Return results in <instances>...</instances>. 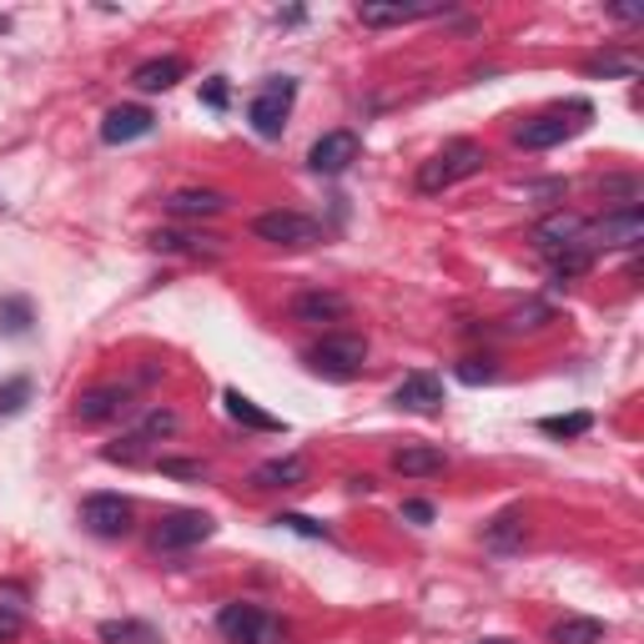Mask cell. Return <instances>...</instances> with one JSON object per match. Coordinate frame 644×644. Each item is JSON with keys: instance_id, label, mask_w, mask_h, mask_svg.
I'll return each mask as SVG.
<instances>
[{"instance_id": "obj_17", "label": "cell", "mask_w": 644, "mask_h": 644, "mask_svg": "<svg viewBox=\"0 0 644 644\" xmlns=\"http://www.w3.org/2000/svg\"><path fill=\"white\" fill-rule=\"evenodd\" d=\"M297 484H307V463L297 453L257 463V474H252V488H297Z\"/></svg>"}, {"instance_id": "obj_14", "label": "cell", "mask_w": 644, "mask_h": 644, "mask_svg": "<svg viewBox=\"0 0 644 644\" xmlns=\"http://www.w3.org/2000/svg\"><path fill=\"white\" fill-rule=\"evenodd\" d=\"M126 388L121 382H106V388H92V393H81L76 398V418L92 428V423H106V418H117L121 408H126Z\"/></svg>"}, {"instance_id": "obj_4", "label": "cell", "mask_w": 644, "mask_h": 644, "mask_svg": "<svg viewBox=\"0 0 644 644\" xmlns=\"http://www.w3.org/2000/svg\"><path fill=\"white\" fill-rule=\"evenodd\" d=\"M217 630L232 644H288V624L267 615L263 605H227L217 615Z\"/></svg>"}, {"instance_id": "obj_5", "label": "cell", "mask_w": 644, "mask_h": 644, "mask_svg": "<svg viewBox=\"0 0 644 644\" xmlns=\"http://www.w3.org/2000/svg\"><path fill=\"white\" fill-rule=\"evenodd\" d=\"M292 96H297V81L292 76H272L263 86V92L247 101V121H252V132L257 136H282V121H288V111H292Z\"/></svg>"}, {"instance_id": "obj_27", "label": "cell", "mask_w": 644, "mask_h": 644, "mask_svg": "<svg viewBox=\"0 0 644 644\" xmlns=\"http://www.w3.org/2000/svg\"><path fill=\"white\" fill-rule=\"evenodd\" d=\"M167 434H177V413L171 408H151L142 418V428H136V438L142 443H151V438H167Z\"/></svg>"}, {"instance_id": "obj_10", "label": "cell", "mask_w": 644, "mask_h": 644, "mask_svg": "<svg viewBox=\"0 0 644 644\" xmlns=\"http://www.w3.org/2000/svg\"><path fill=\"white\" fill-rule=\"evenodd\" d=\"M357 151H363L357 132H328V136H317V142H313L307 167H313L317 177H338V171H348L357 161Z\"/></svg>"}, {"instance_id": "obj_23", "label": "cell", "mask_w": 644, "mask_h": 644, "mask_svg": "<svg viewBox=\"0 0 644 644\" xmlns=\"http://www.w3.org/2000/svg\"><path fill=\"white\" fill-rule=\"evenodd\" d=\"M157 252H186V257H217V238H182V232H157Z\"/></svg>"}, {"instance_id": "obj_30", "label": "cell", "mask_w": 644, "mask_h": 644, "mask_svg": "<svg viewBox=\"0 0 644 644\" xmlns=\"http://www.w3.org/2000/svg\"><path fill=\"white\" fill-rule=\"evenodd\" d=\"M21 594L15 590H5L0 594V640H11V634H21Z\"/></svg>"}, {"instance_id": "obj_29", "label": "cell", "mask_w": 644, "mask_h": 644, "mask_svg": "<svg viewBox=\"0 0 644 644\" xmlns=\"http://www.w3.org/2000/svg\"><path fill=\"white\" fill-rule=\"evenodd\" d=\"M272 524L292 528V534H303V539H328V524H317V519H307V513H277Z\"/></svg>"}, {"instance_id": "obj_3", "label": "cell", "mask_w": 644, "mask_h": 644, "mask_svg": "<svg viewBox=\"0 0 644 644\" xmlns=\"http://www.w3.org/2000/svg\"><path fill=\"white\" fill-rule=\"evenodd\" d=\"M484 171V146L478 142H448L438 157H428L418 167V192H443V186L463 182V177H478Z\"/></svg>"}, {"instance_id": "obj_34", "label": "cell", "mask_w": 644, "mask_h": 644, "mask_svg": "<svg viewBox=\"0 0 644 644\" xmlns=\"http://www.w3.org/2000/svg\"><path fill=\"white\" fill-rule=\"evenodd\" d=\"M403 519H413V524H434V503L408 499V503H403Z\"/></svg>"}, {"instance_id": "obj_9", "label": "cell", "mask_w": 644, "mask_h": 644, "mask_svg": "<svg viewBox=\"0 0 644 644\" xmlns=\"http://www.w3.org/2000/svg\"><path fill=\"white\" fill-rule=\"evenodd\" d=\"M640 238H644V211L640 207H619V211H609V217H599L594 227H584V242H590L594 252L599 247H634Z\"/></svg>"}, {"instance_id": "obj_32", "label": "cell", "mask_w": 644, "mask_h": 644, "mask_svg": "<svg viewBox=\"0 0 644 644\" xmlns=\"http://www.w3.org/2000/svg\"><path fill=\"white\" fill-rule=\"evenodd\" d=\"M161 474H167V478H207V463H197V459H161Z\"/></svg>"}, {"instance_id": "obj_28", "label": "cell", "mask_w": 644, "mask_h": 644, "mask_svg": "<svg viewBox=\"0 0 644 644\" xmlns=\"http://www.w3.org/2000/svg\"><path fill=\"white\" fill-rule=\"evenodd\" d=\"M26 403H31V378H11L0 388V418H15Z\"/></svg>"}, {"instance_id": "obj_6", "label": "cell", "mask_w": 644, "mask_h": 644, "mask_svg": "<svg viewBox=\"0 0 644 644\" xmlns=\"http://www.w3.org/2000/svg\"><path fill=\"white\" fill-rule=\"evenodd\" d=\"M252 232L263 242H272V247H317L323 242V227L313 217H303V211H263L252 222Z\"/></svg>"}, {"instance_id": "obj_18", "label": "cell", "mask_w": 644, "mask_h": 644, "mask_svg": "<svg viewBox=\"0 0 644 644\" xmlns=\"http://www.w3.org/2000/svg\"><path fill=\"white\" fill-rule=\"evenodd\" d=\"M443 448H428V443H413V448H398L393 453V469L408 478H428V474H443Z\"/></svg>"}, {"instance_id": "obj_36", "label": "cell", "mask_w": 644, "mask_h": 644, "mask_svg": "<svg viewBox=\"0 0 644 644\" xmlns=\"http://www.w3.org/2000/svg\"><path fill=\"white\" fill-rule=\"evenodd\" d=\"M5 26H11V21H5V15H0V31H5Z\"/></svg>"}, {"instance_id": "obj_25", "label": "cell", "mask_w": 644, "mask_h": 644, "mask_svg": "<svg viewBox=\"0 0 644 644\" xmlns=\"http://www.w3.org/2000/svg\"><path fill=\"white\" fill-rule=\"evenodd\" d=\"M594 428L590 413H564V418H539V434L549 438H584Z\"/></svg>"}, {"instance_id": "obj_7", "label": "cell", "mask_w": 644, "mask_h": 644, "mask_svg": "<svg viewBox=\"0 0 644 644\" xmlns=\"http://www.w3.org/2000/svg\"><path fill=\"white\" fill-rule=\"evenodd\" d=\"M81 524L101 534V539H121V534H132V499H121V494H86L81 499Z\"/></svg>"}, {"instance_id": "obj_13", "label": "cell", "mask_w": 644, "mask_h": 644, "mask_svg": "<svg viewBox=\"0 0 644 644\" xmlns=\"http://www.w3.org/2000/svg\"><path fill=\"white\" fill-rule=\"evenodd\" d=\"M393 408H408V413H438L443 408V382L438 373H408L393 388Z\"/></svg>"}, {"instance_id": "obj_15", "label": "cell", "mask_w": 644, "mask_h": 644, "mask_svg": "<svg viewBox=\"0 0 644 644\" xmlns=\"http://www.w3.org/2000/svg\"><path fill=\"white\" fill-rule=\"evenodd\" d=\"M182 76H186L182 56H151V61H142V66L132 71V86L136 92H171Z\"/></svg>"}, {"instance_id": "obj_1", "label": "cell", "mask_w": 644, "mask_h": 644, "mask_svg": "<svg viewBox=\"0 0 644 644\" xmlns=\"http://www.w3.org/2000/svg\"><path fill=\"white\" fill-rule=\"evenodd\" d=\"M594 117L590 101H569V106H554V111H539V117H528L519 132H513V142L528 146V151H549V146L569 142L574 132H584V121Z\"/></svg>"}, {"instance_id": "obj_11", "label": "cell", "mask_w": 644, "mask_h": 644, "mask_svg": "<svg viewBox=\"0 0 644 644\" xmlns=\"http://www.w3.org/2000/svg\"><path fill=\"white\" fill-rule=\"evenodd\" d=\"M157 132V117L146 111V106H117V111H106L101 121V142L106 146H126V142H142V136Z\"/></svg>"}, {"instance_id": "obj_22", "label": "cell", "mask_w": 644, "mask_h": 644, "mask_svg": "<svg viewBox=\"0 0 644 644\" xmlns=\"http://www.w3.org/2000/svg\"><path fill=\"white\" fill-rule=\"evenodd\" d=\"M167 207L177 211V217H217V211H222L227 202L217 197V192H177V197H171Z\"/></svg>"}, {"instance_id": "obj_35", "label": "cell", "mask_w": 644, "mask_h": 644, "mask_svg": "<svg viewBox=\"0 0 644 644\" xmlns=\"http://www.w3.org/2000/svg\"><path fill=\"white\" fill-rule=\"evenodd\" d=\"M478 644H519V640H478Z\"/></svg>"}, {"instance_id": "obj_2", "label": "cell", "mask_w": 644, "mask_h": 644, "mask_svg": "<svg viewBox=\"0 0 644 644\" xmlns=\"http://www.w3.org/2000/svg\"><path fill=\"white\" fill-rule=\"evenodd\" d=\"M363 363H368V342L357 338V332H328L307 353V368L328 382H353L363 373Z\"/></svg>"}, {"instance_id": "obj_16", "label": "cell", "mask_w": 644, "mask_h": 644, "mask_svg": "<svg viewBox=\"0 0 644 644\" xmlns=\"http://www.w3.org/2000/svg\"><path fill=\"white\" fill-rule=\"evenodd\" d=\"M292 317H297V323H342V317H348V297H342V292H303V297H297V303H292Z\"/></svg>"}, {"instance_id": "obj_33", "label": "cell", "mask_w": 644, "mask_h": 644, "mask_svg": "<svg viewBox=\"0 0 644 644\" xmlns=\"http://www.w3.org/2000/svg\"><path fill=\"white\" fill-rule=\"evenodd\" d=\"M202 101H207L211 111H222V106H227V81H222V76H211V81H207V92H202Z\"/></svg>"}, {"instance_id": "obj_19", "label": "cell", "mask_w": 644, "mask_h": 644, "mask_svg": "<svg viewBox=\"0 0 644 644\" xmlns=\"http://www.w3.org/2000/svg\"><path fill=\"white\" fill-rule=\"evenodd\" d=\"M222 403H227V413H232V418H238L242 428H257V434H282V428H288V423H282V418H272V413H263V408L252 403V398H242L238 388H227V393H222Z\"/></svg>"}, {"instance_id": "obj_24", "label": "cell", "mask_w": 644, "mask_h": 644, "mask_svg": "<svg viewBox=\"0 0 644 644\" xmlns=\"http://www.w3.org/2000/svg\"><path fill=\"white\" fill-rule=\"evenodd\" d=\"M31 323H36V313H31L26 297H5V303H0V332H5V338H26Z\"/></svg>"}, {"instance_id": "obj_20", "label": "cell", "mask_w": 644, "mask_h": 644, "mask_svg": "<svg viewBox=\"0 0 644 644\" xmlns=\"http://www.w3.org/2000/svg\"><path fill=\"white\" fill-rule=\"evenodd\" d=\"M599 640H605V624L584 615H569L549 630V644H599Z\"/></svg>"}, {"instance_id": "obj_21", "label": "cell", "mask_w": 644, "mask_h": 644, "mask_svg": "<svg viewBox=\"0 0 644 644\" xmlns=\"http://www.w3.org/2000/svg\"><path fill=\"white\" fill-rule=\"evenodd\" d=\"M101 640L106 644H161V634L151 624H142V619H106Z\"/></svg>"}, {"instance_id": "obj_12", "label": "cell", "mask_w": 644, "mask_h": 644, "mask_svg": "<svg viewBox=\"0 0 644 644\" xmlns=\"http://www.w3.org/2000/svg\"><path fill=\"white\" fill-rule=\"evenodd\" d=\"M584 217H574V211H554V217H544L539 227H534V247L544 252V257H559V252H569L579 238H584Z\"/></svg>"}, {"instance_id": "obj_8", "label": "cell", "mask_w": 644, "mask_h": 644, "mask_svg": "<svg viewBox=\"0 0 644 644\" xmlns=\"http://www.w3.org/2000/svg\"><path fill=\"white\" fill-rule=\"evenodd\" d=\"M211 534H217V524H211V513L177 509V513H167V519L157 524L151 544H157V549H192V544H207Z\"/></svg>"}, {"instance_id": "obj_31", "label": "cell", "mask_w": 644, "mask_h": 644, "mask_svg": "<svg viewBox=\"0 0 644 644\" xmlns=\"http://www.w3.org/2000/svg\"><path fill=\"white\" fill-rule=\"evenodd\" d=\"M519 534H524V524H519V513H503L499 524L488 528V544H494V549H513V544H519Z\"/></svg>"}, {"instance_id": "obj_26", "label": "cell", "mask_w": 644, "mask_h": 644, "mask_svg": "<svg viewBox=\"0 0 644 644\" xmlns=\"http://www.w3.org/2000/svg\"><path fill=\"white\" fill-rule=\"evenodd\" d=\"M453 378L469 382V388H478V382H494V378H499V363H494V357H463L459 368H453Z\"/></svg>"}]
</instances>
